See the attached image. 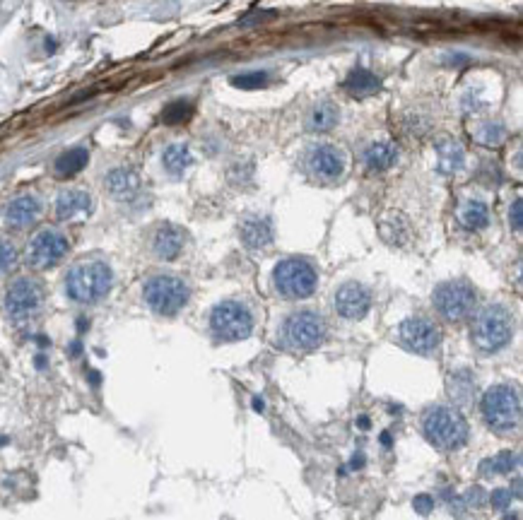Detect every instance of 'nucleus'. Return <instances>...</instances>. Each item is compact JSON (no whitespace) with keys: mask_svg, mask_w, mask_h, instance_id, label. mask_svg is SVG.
Returning <instances> with one entry per match:
<instances>
[{"mask_svg":"<svg viewBox=\"0 0 523 520\" xmlns=\"http://www.w3.org/2000/svg\"><path fill=\"white\" fill-rule=\"evenodd\" d=\"M210 332L217 342H239L254 332V313L242 301H222L210 313Z\"/></svg>","mask_w":523,"mask_h":520,"instance_id":"obj_7","label":"nucleus"},{"mask_svg":"<svg viewBox=\"0 0 523 520\" xmlns=\"http://www.w3.org/2000/svg\"><path fill=\"white\" fill-rule=\"evenodd\" d=\"M193 157H191V150L186 147V145L176 143V145H169L167 150H164L162 155V164L167 169L172 176H184V171L188 167H191Z\"/></svg>","mask_w":523,"mask_h":520,"instance_id":"obj_27","label":"nucleus"},{"mask_svg":"<svg viewBox=\"0 0 523 520\" xmlns=\"http://www.w3.org/2000/svg\"><path fill=\"white\" fill-rule=\"evenodd\" d=\"M475 138H478L483 145H487V147H497V145L504 143L507 131H504V126H499V123H485L475 131Z\"/></svg>","mask_w":523,"mask_h":520,"instance_id":"obj_31","label":"nucleus"},{"mask_svg":"<svg viewBox=\"0 0 523 520\" xmlns=\"http://www.w3.org/2000/svg\"><path fill=\"white\" fill-rule=\"evenodd\" d=\"M41 303H44V289L32 277L15 279L5 291V311L15 320H27L37 315Z\"/></svg>","mask_w":523,"mask_h":520,"instance_id":"obj_10","label":"nucleus"},{"mask_svg":"<svg viewBox=\"0 0 523 520\" xmlns=\"http://www.w3.org/2000/svg\"><path fill=\"white\" fill-rule=\"evenodd\" d=\"M490 501H492V506H495V508L504 511V508H509V504H511V492H507V489H495L492 496H490Z\"/></svg>","mask_w":523,"mask_h":520,"instance_id":"obj_33","label":"nucleus"},{"mask_svg":"<svg viewBox=\"0 0 523 520\" xmlns=\"http://www.w3.org/2000/svg\"><path fill=\"white\" fill-rule=\"evenodd\" d=\"M90 212H92V198L87 191H63L56 198V217L61 222L85 217Z\"/></svg>","mask_w":523,"mask_h":520,"instance_id":"obj_17","label":"nucleus"},{"mask_svg":"<svg viewBox=\"0 0 523 520\" xmlns=\"http://www.w3.org/2000/svg\"><path fill=\"white\" fill-rule=\"evenodd\" d=\"M114 272L102 260H85L66 274V294L78 303H97L111 291Z\"/></svg>","mask_w":523,"mask_h":520,"instance_id":"obj_1","label":"nucleus"},{"mask_svg":"<svg viewBox=\"0 0 523 520\" xmlns=\"http://www.w3.org/2000/svg\"><path fill=\"white\" fill-rule=\"evenodd\" d=\"M326 318L311 308H302V311L287 315L282 323V344L295 352H311V349L321 347L326 340Z\"/></svg>","mask_w":523,"mask_h":520,"instance_id":"obj_6","label":"nucleus"},{"mask_svg":"<svg viewBox=\"0 0 523 520\" xmlns=\"http://www.w3.org/2000/svg\"><path fill=\"white\" fill-rule=\"evenodd\" d=\"M319 272L307 258H285L273 270V287L282 299H307L316 291Z\"/></svg>","mask_w":523,"mask_h":520,"instance_id":"obj_5","label":"nucleus"},{"mask_svg":"<svg viewBox=\"0 0 523 520\" xmlns=\"http://www.w3.org/2000/svg\"><path fill=\"white\" fill-rule=\"evenodd\" d=\"M509 222H511V229H514V231H521V198H516L514 205H511Z\"/></svg>","mask_w":523,"mask_h":520,"instance_id":"obj_35","label":"nucleus"},{"mask_svg":"<svg viewBox=\"0 0 523 520\" xmlns=\"http://www.w3.org/2000/svg\"><path fill=\"white\" fill-rule=\"evenodd\" d=\"M381 443H384V446H386V448H389V446H391V443H393V438H391V434H381Z\"/></svg>","mask_w":523,"mask_h":520,"instance_id":"obj_38","label":"nucleus"},{"mask_svg":"<svg viewBox=\"0 0 523 520\" xmlns=\"http://www.w3.org/2000/svg\"><path fill=\"white\" fill-rule=\"evenodd\" d=\"M145 303L157 315H176L188 303V284L174 274H155L143 287Z\"/></svg>","mask_w":523,"mask_h":520,"instance_id":"obj_8","label":"nucleus"},{"mask_svg":"<svg viewBox=\"0 0 523 520\" xmlns=\"http://www.w3.org/2000/svg\"><path fill=\"white\" fill-rule=\"evenodd\" d=\"M193 116V104L186 102V99H176V102L167 104L162 111V121L167 126H181L186 121H191Z\"/></svg>","mask_w":523,"mask_h":520,"instance_id":"obj_28","label":"nucleus"},{"mask_svg":"<svg viewBox=\"0 0 523 520\" xmlns=\"http://www.w3.org/2000/svg\"><path fill=\"white\" fill-rule=\"evenodd\" d=\"M468 501H475V506H480L483 504V489H470V494H468Z\"/></svg>","mask_w":523,"mask_h":520,"instance_id":"obj_36","label":"nucleus"},{"mask_svg":"<svg viewBox=\"0 0 523 520\" xmlns=\"http://www.w3.org/2000/svg\"><path fill=\"white\" fill-rule=\"evenodd\" d=\"M338 119H340V114H338L336 104L321 102V104H316V107L309 111V116H307V131H311V133H326V131H331V128L338 123Z\"/></svg>","mask_w":523,"mask_h":520,"instance_id":"obj_25","label":"nucleus"},{"mask_svg":"<svg viewBox=\"0 0 523 520\" xmlns=\"http://www.w3.org/2000/svg\"><path fill=\"white\" fill-rule=\"evenodd\" d=\"M360 429H369V419L367 417H360Z\"/></svg>","mask_w":523,"mask_h":520,"instance_id":"obj_40","label":"nucleus"},{"mask_svg":"<svg viewBox=\"0 0 523 520\" xmlns=\"http://www.w3.org/2000/svg\"><path fill=\"white\" fill-rule=\"evenodd\" d=\"M41 217V200L37 195H17L5 207V222L13 229H25Z\"/></svg>","mask_w":523,"mask_h":520,"instance_id":"obj_15","label":"nucleus"},{"mask_svg":"<svg viewBox=\"0 0 523 520\" xmlns=\"http://www.w3.org/2000/svg\"><path fill=\"white\" fill-rule=\"evenodd\" d=\"M398 162V150L393 143H374L364 152V164L369 171H389Z\"/></svg>","mask_w":523,"mask_h":520,"instance_id":"obj_21","label":"nucleus"},{"mask_svg":"<svg viewBox=\"0 0 523 520\" xmlns=\"http://www.w3.org/2000/svg\"><path fill=\"white\" fill-rule=\"evenodd\" d=\"M398 340L405 349L415 354H432L442 344V330L432 323L430 318H422V315H413V318H405L398 328Z\"/></svg>","mask_w":523,"mask_h":520,"instance_id":"obj_11","label":"nucleus"},{"mask_svg":"<svg viewBox=\"0 0 523 520\" xmlns=\"http://www.w3.org/2000/svg\"><path fill=\"white\" fill-rule=\"evenodd\" d=\"M449 395L454 397L456 405L466 407L475 400L478 395V385H475V376L466 369L456 371L454 376L449 378Z\"/></svg>","mask_w":523,"mask_h":520,"instance_id":"obj_22","label":"nucleus"},{"mask_svg":"<svg viewBox=\"0 0 523 520\" xmlns=\"http://www.w3.org/2000/svg\"><path fill=\"white\" fill-rule=\"evenodd\" d=\"M87 162H90V152L85 147H73V150H66L54 162V171L58 179H73L75 174H80L82 169L87 167Z\"/></svg>","mask_w":523,"mask_h":520,"instance_id":"obj_23","label":"nucleus"},{"mask_svg":"<svg viewBox=\"0 0 523 520\" xmlns=\"http://www.w3.org/2000/svg\"><path fill=\"white\" fill-rule=\"evenodd\" d=\"M470 337H473V344L483 354L502 352L511 342V337H514V315L502 303L485 306L483 311L475 315Z\"/></svg>","mask_w":523,"mask_h":520,"instance_id":"obj_3","label":"nucleus"},{"mask_svg":"<svg viewBox=\"0 0 523 520\" xmlns=\"http://www.w3.org/2000/svg\"><path fill=\"white\" fill-rule=\"evenodd\" d=\"M362 465H364V455L360 453V455H355V458H352V467H355V470H360Z\"/></svg>","mask_w":523,"mask_h":520,"instance_id":"obj_37","label":"nucleus"},{"mask_svg":"<svg viewBox=\"0 0 523 520\" xmlns=\"http://www.w3.org/2000/svg\"><path fill=\"white\" fill-rule=\"evenodd\" d=\"M70 243L61 231L56 229H44L29 241L27 248V260L37 270H49V267L58 265L68 255Z\"/></svg>","mask_w":523,"mask_h":520,"instance_id":"obj_12","label":"nucleus"},{"mask_svg":"<svg viewBox=\"0 0 523 520\" xmlns=\"http://www.w3.org/2000/svg\"><path fill=\"white\" fill-rule=\"evenodd\" d=\"M15 262H17V250H15V246L10 241H3V238H0V274L8 272V270H13Z\"/></svg>","mask_w":523,"mask_h":520,"instance_id":"obj_32","label":"nucleus"},{"mask_svg":"<svg viewBox=\"0 0 523 520\" xmlns=\"http://www.w3.org/2000/svg\"><path fill=\"white\" fill-rule=\"evenodd\" d=\"M422 431L427 441L442 451H456L468 441V422L454 407H427L422 414Z\"/></svg>","mask_w":523,"mask_h":520,"instance_id":"obj_2","label":"nucleus"},{"mask_svg":"<svg viewBox=\"0 0 523 520\" xmlns=\"http://www.w3.org/2000/svg\"><path fill=\"white\" fill-rule=\"evenodd\" d=\"M413 508H415L417 513H420V516H427V513H430L432 508H434V499H432V496H427V494L415 496Z\"/></svg>","mask_w":523,"mask_h":520,"instance_id":"obj_34","label":"nucleus"},{"mask_svg":"<svg viewBox=\"0 0 523 520\" xmlns=\"http://www.w3.org/2000/svg\"><path fill=\"white\" fill-rule=\"evenodd\" d=\"M434 308L449 323H461L470 313L475 311L478 303V294H475L473 284L463 282V279H454V282H444L434 289Z\"/></svg>","mask_w":523,"mask_h":520,"instance_id":"obj_9","label":"nucleus"},{"mask_svg":"<svg viewBox=\"0 0 523 520\" xmlns=\"http://www.w3.org/2000/svg\"><path fill=\"white\" fill-rule=\"evenodd\" d=\"M483 465H485L483 475H490V472H502V475H509V472L519 465V455L504 451V453H499L495 460H485Z\"/></svg>","mask_w":523,"mask_h":520,"instance_id":"obj_29","label":"nucleus"},{"mask_svg":"<svg viewBox=\"0 0 523 520\" xmlns=\"http://www.w3.org/2000/svg\"><path fill=\"white\" fill-rule=\"evenodd\" d=\"M242 241L246 248L261 250L268 248L273 241V226L266 217H246L242 222Z\"/></svg>","mask_w":523,"mask_h":520,"instance_id":"obj_19","label":"nucleus"},{"mask_svg":"<svg viewBox=\"0 0 523 520\" xmlns=\"http://www.w3.org/2000/svg\"><path fill=\"white\" fill-rule=\"evenodd\" d=\"M254 410L256 412H263V400H258V397H256V400H254Z\"/></svg>","mask_w":523,"mask_h":520,"instance_id":"obj_39","label":"nucleus"},{"mask_svg":"<svg viewBox=\"0 0 523 520\" xmlns=\"http://www.w3.org/2000/svg\"><path fill=\"white\" fill-rule=\"evenodd\" d=\"M336 311L345 320H360L372 308V291L360 282H345L336 291Z\"/></svg>","mask_w":523,"mask_h":520,"instance_id":"obj_14","label":"nucleus"},{"mask_svg":"<svg viewBox=\"0 0 523 520\" xmlns=\"http://www.w3.org/2000/svg\"><path fill=\"white\" fill-rule=\"evenodd\" d=\"M343 87L350 92V95L367 97V95H374V92H379V90H381V80L376 78L374 73H369V70L355 68V70H352V73L348 75V78H345Z\"/></svg>","mask_w":523,"mask_h":520,"instance_id":"obj_26","label":"nucleus"},{"mask_svg":"<svg viewBox=\"0 0 523 520\" xmlns=\"http://www.w3.org/2000/svg\"><path fill=\"white\" fill-rule=\"evenodd\" d=\"M483 419L495 434H514L521 424V397L511 385H495L483 395Z\"/></svg>","mask_w":523,"mask_h":520,"instance_id":"obj_4","label":"nucleus"},{"mask_svg":"<svg viewBox=\"0 0 523 520\" xmlns=\"http://www.w3.org/2000/svg\"><path fill=\"white\" fill-rule=\"evenodd\" d=\"M186 236L179 226L174 224H162L152 236V253L160 260H176L184 250Z\"/></svg>","mask_w":523,"mask_h":520,"instance_id":"obj_16","label":"nucleus"},{"mask_svg":"<svg viewBox=\"0 0 523 520\" xmlns=\"http://www.w3.org/2000/svg\"><path fill=\"white\" fill-rule=\"evenodd\" d=\"M107 191L116 200H133L140 193V176L128 167L111 169L107 174Z\"/></svg>","mask_w":523,"mask_h":520,"instance_id":"obj_18","label":"nucleus"},{"mask_svg":"<svg viewBox=\"0 0 523 520\" xmlns=\"http://www.w3.org/2000/svg\"><path fill=\"white\" fill-rule=\"evenodd\" d=\"M458 222L470 231L485 229L490 224V207L483 200H466L458 207Z\"/></svg>","mask_w":523,"mask_h":520,"instance_id":"obj_24","label":"nucleus"},{"mask_svg":"<svg viewBox=\"0 0 523 520\" xmlns=\"http://www.w3.org/2000/svg\"><path fill=\"white\" fill-rule=\"evenodd\" d=\"M466 162V152L461 145L451 138H444L437 143V169L442 174H456Z\"/></svg>","mask_w":523,"mask_h":520,"instance_id":"obj_20","label":"nucleus"},{"mask_svg":"<svg viewBox=\"0 0 523 520\" xmlns=\"http://www.w3.org/2000/svg\"><path fill=\"white\" fill-rule=\"evenodd\" d=\"M304 169L319 183H336L345 171V157L333 145H314L304 155Z\"/></svg>","mask_w":523,"mask_h":520,"instance_id":"obj_13","label":"nucleus"},{"mask_svg":"<svg viewBox=\"0 0 523 520\" xmlns=\"http://www.w3.org/2000/svg\"><path fill=\"white\" fill-rule=\"evenodd\" d=\"M232 85L239 87V90H261V87L268 85V73L266 70H251V73L234 75Z\"/></svg>","mask_w":523,"mask_h":520,"instance_id":"obj_30","label":"nucleus"}]
</instances>
